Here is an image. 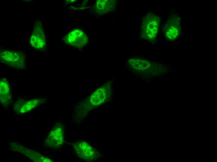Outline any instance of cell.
I'll use <instances>...</instances> for the list:
<instances>
[{
  "instance_id": "6da1fadb",
  "label": "cell",
  "mask_w": 217,
  "mask_h": 162,
  "mask_svg": "<svg viewBox=\"0 0 217 162\" xmlns=\"http://www.w3.org/2000/svg\"><path fill=\"white\" fill-rule=\"evenodd\" d=\"M160 19L158 16L147 13L142 19L141 28V36L144 40L153 42L157 39Z\"/></svg>"
},
{
  "instance_id": "7a4b0ae2",
  "label": "cell",
  "mask_w": 217,
  "mask_h": 162,
  "mask_svg": "<svg viewBox=\"0 0 217 162\" xmlns=\"http://www.w3.org/2000/svg\"><path fill=\"white\" fill-rule=\"evenodd\" d=\"M0 60L3 63L14 68L24 69L26 68L27 58L23 50H3L0 51Z\"/></svg>"
},
{
  "instance_id": "3957f363",
  "label": "cell",
  "mask_w": 217,
  "mask_h": 162,
  "mask_svg": "<svg viewBox=\"0 0 217 162\" xmlns=\"http://www.w3.org/2000/svg\"><path fill=\"white\" fill-rule=\"evenodd\" d=\"M64 141V129L60 123L56 124L46 137L45 142L47 146L54 149L60 147Z\"/></svg>"
},
{
  "instance_id": "277c9868",
  "label": "cell",
  "mask_w": 217,
  "mask_h": 162,
  "mask_svg": "<svg viewBox=\"0 0 217 162\" xmlns=\"http://www.w3.org/2000/svg\"><path fill=\"white\" fill-rule=\"evenodd\" d=\"M74 150L81 159L88 161L95 160L98 156L96 150L87 142L79 141L74 144Z\"/></svg>"
},
{
  "instance_id": "5b68a950",
  "label": "cell",
  "mask_w": 217,
  "mask_h": 162,
  "mask_svg": "<svg viewBox=\"0 0 217 162\" xmlns=\"http://www.w3.org/2000/svg\"><path fill=\"white\" fill-rule=\"evenodd\" d=\"M181 29L180 18L174 13L166 21L163 28V31L167 39L173 40L179 35Z\"/></svg>"
},
{
  "instance_id": "8992f818",
  "label": "cell",
  "mask_w": 217,
  "mask_h": 162,
  "mask_svg": "<svg viewBox=\"0 0 217 162\" xmlns=\"http://www.w3.org/2000/svg\"><path fill=\"white\" fill-rule=\"evenodd\" d=\"M65 41L69 45L82 48L87 44L88 40L85 32L77 28L69 32L65 36Z\"/></svg>"
},
{
  "instance_id": "52a82bcc",
  "label": "cell",
  "mask_w": 217,
  "mask_h": 162,
  "mask_svg": "<svg viewBox=\"0 0 217 162\" xmlns=\"http://www.w3.org/2000/svg\"><path fill=\"white\" fill-rule=\"evenodd\" d=\"M41 24H36L30 39V44L38 50H43L46 47V36Z\"/></svg>"
},
{
  "instance_id": "ba28073f",
  "label": "cell",
  "mask_w": 217,
  "mask_h": 162,
  "mask_svg": "<svg viewBox=\"0 0 217 162\" xmlns=\"http://www.w3.org/2000/svg\"><path fill=\"white\" fill-rule=\"evenodd\" d=\"M44 100L42 98H38L25 101L21 100L15 103L13 108L17 113L23 114L29 112L41 103Z\"/></svg>"
},
{
  "instance_id": "9c48e42d",
  "label": "cell",
  "mask_w": 217,
  "mask_h": 162,
  "mask_svg": "<svg viewBox=\"0 0 217 162\" xmlns=\"http://www.w3.org/2000/svg\"><path fill=\"white\" fill-rule=\"evenodd\" d=\"M109 93L108 88L105 87L99 88L90 96V102L92 105L94 106L101 105L108 98Z\"/></svg>"
},
{
  "instance_id": "30bf717a",
  "label": "cell",
  "mask_w": 217,
  "mask_h": 162,
  "mask_svg": "<svg viewBox=\"0 0 217 162\" xmlns=\"http://www.w3.org/2000/svg\"><path fill=\"white\" fill-rule=\"evenodd\" d=\"M0 98L2 104L5 106H8L12 100L10 85L6 78L1 79L0 82Z\"/></svg>"
},
{
  "instance_id": "8fae6325",
  "label": "cell",
  "mask_w": 217,
  "mask_h": 162,
  "mask_svg": "<svg viewBox=\"0 0 217 162\" xmlns=\"http://www.w3.org/2000/svg\"><path fill=\"white\" fill-rule=\"evenodd\" d=\"M116 4L114 0H97L95 6V10L100 14H105L114 9Z\"/></svg>"
},
{
  "instance_id": "7c38bea8",
  "label": "cell",
  "mask_w": 217,
  "mask_h": 162,
  "mask_svg": "<svg viewBox=\"0 0 217 162\" xmlns=\"http://www.w3.org/2000/svg\"><path fill=\"white\" fill-rule=\"evenodd\" d=\"M26 150H22L21 151L23 154H25L27 156L30 158L34 161L37 162H51L50 159L46 157L37 152H34L32 150H29V149H26Z\"/></svg>"
},
{
  "instance_id": "4fadbf2b",
  "label": "cell",
  "mask_w": 217,
  "mask_h": 162,
  "mask_svg": "<svg viewBox=\"0 0 217 162\" xmlns=\"http://www.w3.org/2000/svg\"><path fill=\"white\" fill-rule=\"evenodd\" d=\"M131 65L135 69L138 70L146 69L149 66V63L147 61L141 59H133L129 60Z\"/></svg>"
}]
</instances>
